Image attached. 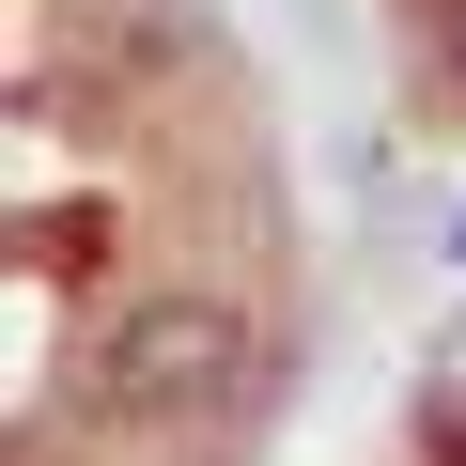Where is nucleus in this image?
I'll return each instance as SVG.
<instances>
[{"label":"nucleus","instance_id":"f03ea898","mask_svg":"<svg viewBox=\"0 0 466 466\" xmlns=\"http://www.w3.org/2000/svg\"><path fill=\"white\" fill-rule=\"evenodd\" d=\"M404 32H420V94L466 109V0H404Z\"/></svg>","mask_w":466,"mask_h":466},{"label":"nucleus","instance_id":"7ed1b4c3","mask_svg":"<svg viewBox=\"0 0 466 466\" xmlns=\"http://www.w3.org/2000/svg\"><path fill=\"white\" fill-rule=\"evenodd\" d=\"M451 249H466V218H451Z\"/></svg>","mask_w":466,"mask_h":466},{"label":"nucleus","instance_id":"f257e3e1","mask_svg":"<svg viewBox=\"0 0 466 466\" xmlns=\"http://www.w3.org/2000/svg\"><path fill=\"white\" fill-rule=\"evenodd\" d=\"M296 373V311L249 296L233 265H171V280H125L109 327H94V420L109 435H171L187 466H233L249 420L280 404Z\"/></svg>","mask_w":466,"mask_h":466}]
</instances>
